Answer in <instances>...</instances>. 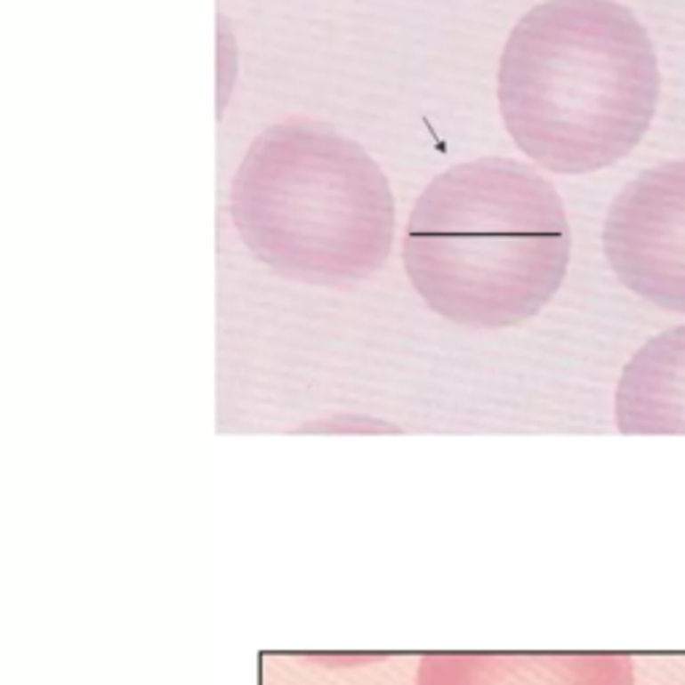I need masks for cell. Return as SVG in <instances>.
I'll return each mask as SVG.
<instances>
[{"mask_svg":"<svg viewBox=\"0 0 685 685\" xmlns=\"http://www.w3.org/2000/svg\"><path fill=\"white\" fill-rule=\"evenodd\" d=\"M658 92L653 41L616 0H544L514 25L498 65L506 132L557 174L621 161L648 132Z\"/></svg>","mask_w":685,"mask_h":685,"instance_id":"1","label":"cell"},{"mask_svg":"<svg viewBox=\"0 0 685 685\" xmlns=\"http://www.w3.org/2000/svg\"><path fill=\"white\" fill-rule=\"evenodd\" d=\"M402 260L423 302L474 329L533 318L562 286L570 225L557 188L517 158L450 166L413 206Z\"/></svg>","mask_w":685,"mask_h":685,"instance_id":"2","label":"cell"},{"mask_svg":"<svg viewBox=\"0 0 685 685\" xmlns=\"http://www.w3.org/2000/svg\"><path fill=\"white\" fill-rule=\"evenodd\" d=\"M230 217L273 270L326 286L378 273L397 225L391 185L375 158L308 118L276 124L249 145L230 185Z\"/></svg>","mask_w":685,"mask_h":685,"instance_id":"3","label":"cell"},{"mask_svg":"<svg viewBox=\"0 0 685 685\" xmlns=\"http://www.w3.org/2000/svg\"><path fill=\"white\" fill-rule=\"evenodd\" d=\"M602 249L629 292L685 313V158L624 185L608 209Z\"/></svg>","mask_w":685,"mask_h":685,"instance_id":"4","label":"cell"},{"mask_svg":"<svg viewBox=\"0 0 685 685\" xmlns=\"http://www.w3.org/2000/svg\"><path fill=\"white\" fill-rule=\"evenodd\" d=\"M415 685H634L626 653H429Z\"/></svg>","mask_w":685,"mask_h":685,"instance_id":"5","label":"cell"},{"mask_svg":"<svg viewBox=\"0 0 685 685\" xmlns=\"http://www.w3.org/2000/svg\"><path fill=\"white\" fill-rule=\"evenodd\" d=\"M613 415L626 437H685V324L650 337L626 362Z\"/></svg>","mask_w":685,"mask_h":685,"instance_id":"6","label":"cell"}]
</instances>
